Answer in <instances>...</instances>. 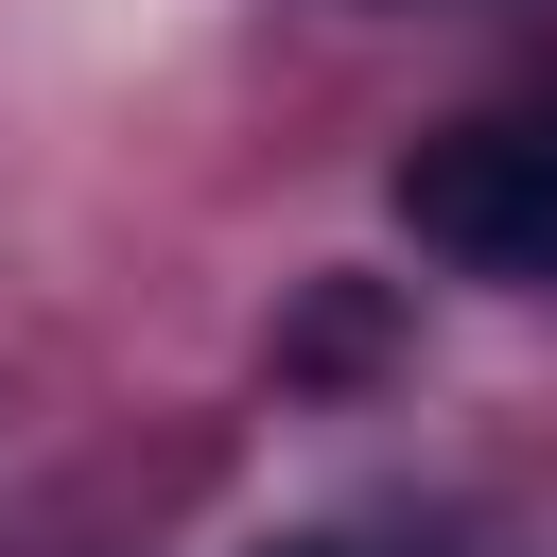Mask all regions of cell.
Returning a JSON list of instances; mask_svg holds the SVG:
<instances>
[{"label":"cell","instance_id":"obj_1","mask_svg":"<svg viewBox=\"0 0 557 557\" xmlns=\"http://www.w3.org/2000/svg\"><path fill=\"white\" fill-rule=\"evenodd\" d=\"M383 209H400L418 261H453V278H487V296H557V70L418 122L400 174H383Z\"/></svg>","mask_w":557,"mask_h":557},{"label":"cell","instance_id":"obj_2","mask_svg":"<svg viewBox=\"0 0 557 557\" xmlns=\"http://www.w3.org/2000/svg\"><path fill=\"white\" fill-rule=\"evenodd\" d=\"M261 557H453V540H418V522H313V540H261Z\"/></svg>","mask_w":557,"mask_h":557}]
</instances>
